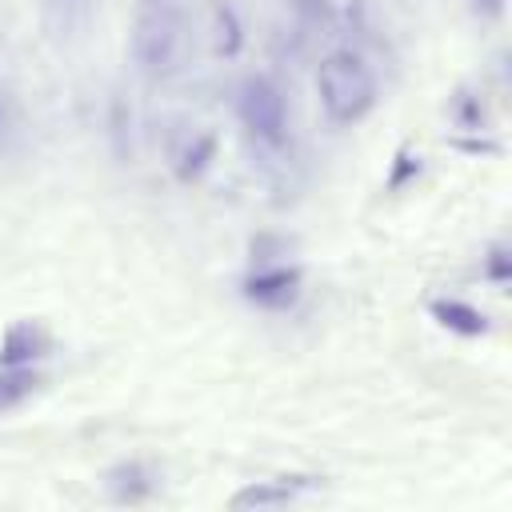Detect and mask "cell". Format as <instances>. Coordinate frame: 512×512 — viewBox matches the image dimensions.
<instances>
[{
    "instance_id": "obj_6",
    "label": "cell",
    "mask_w": 512,
    "mask_h": 512,
    "mask_svg": "<svg viewBox=\"0 0 512 512\" xmlns=\"http://www.w3.org/2000/svg\"><path fill=\"white\" fill-rule=\"evenodd\" d=\"M44 348H48L44 328H40V324H32V320H20V324H12V328H8V336H4V344H0V368L32 364V360H40V356H44Z\"/></svg>"
},
{
    "instance_id": "obj_13",
    "label": "cell",
    "mask_w": 512,
    "mask_h": 512,
    "mask_svg": "<svg viewBox=\"0 0 512 512\" xmlns=\"http://www.w3.org/2000/svg\"><path fill=\"white\" fill-rule=\"evenodd\" d=\"M296 12H300L304 20H320V16L328 12V0H296Z\"/></svg>"
},
{
    "instance_id": "obj_9",
    "label": "cell",
    "mask_w": 512,
    "mask_h": 512,
    "mask_svg": "<svg viewBox=\"0 0 512 512\" xmlns=\"http://www.w3.org/2000/svg\"><path fill=\"white\" fill-rule=\"evenodd\" d=\"M36 384H40V376H36V368H32V364L0 368V412H4V408H12V404H20L24 396H32V392H36Z\"/></svg>"
},
{
    "instance_id": "obj_2",
    "label": "cell",
    "mask_w": 512,
    "mask_h": 512,
    "mask_svg": "<svg viewBox=\"0 0 512 512\" xmlns=\"http://www.w3.org/2000/svg\"><path fill=\"white\" fill-rule=\"evenodd\" d=\"M180 48V4L176 0H140L132 24V56L148 76H160L176 64Z\"/></svg>"
},
{
    "instance_id": "obj_11",
    "label": "cell",
    "mask_w": 512,
    "mask_h": 512,
    "mask_svg": "<svg viewBox=\"0 0 512 512\" xmlns=\"http://www.w3.org/2000/svg\"><path fill=\"white\" fill-rule=\"evenodd\" d=\"M208 156H212V136H200V140H196V148H188V152H184V160H180V168H176V172H180V180H192V176L204 168V160H208Z\"/></svg>"
},
{
    "instance_id": "obj_3",
    "label": "cell",
    "mask_w": 512,
    "mask_h": 512,
    "mask_svg": "<svg viewBox=\"0 0 512 512\" xmlns=\"http://www.w3.org/2000/svg\"><path fill=\"white\" fill-rule=\"evenodd\" d=\"M240 120L244 128L260 140V144H284V128H288V108H284V96L280 88L268 80V76H248L240 84Z\"/></svg>"
},
{
    "instance_id": "obj_12",
    "label": "cell",
    "mask_w": 512,
    "mask_h": 512,
    "mask_svg": "<svg viewBox=\"0 0 512 512\" xmlns=\"http://www.w3.org/2000/svg\"><path fill=\"white\" fill-rule=\"evenodd\" d=\"M484 272H488L496 284H504V280L512 276V260H508V252H504V248H492L488 260H484Z\"/></svg>"
},
{
    "instance_id": "obj_10",
    "label": "cell",
    "mask_w": 512,
    "mask_h": 512,
    "mask_svg": "<svg viewBox=\"0 0 512 512\" xmlns=\"http://www.w3.org/2000/svg\"><path fill=\"white\" fill-rule=\"evenodd\" d=\"M216 24H220V52L236 56L240 52V24H236V12L228 4H216Z\"/></svg>"
},
{
    "instance_id": "obj_14",
    "label": "cell",
    "mask_w": 512,
    "mask_h": 512,
    "mask_svg": "<svg viewBox=\"0 0 512 512\" xmlns=\"http://www.w3.org/2000/svg\"><path fill=\"white\" fill-rule=\"evenodd\" d=\"M472 12L484 16V20H496L504 12V0H472Z\"/></svg>"
},
{
    "instance_id": "obj_8",
    "label": "cell",
    "mask_w": 512,
    "mask_h": 512,
    "mask_svg": "<svg viewBox=\"0 0 512 512\" xmlns=\"http://www.w3.org/2000/svg\"><path fill=\"white\" fill-rule=\"evenodd\" d=\"M432 312H436V320H440L444 328L464 332V336H480V332L488 328L484 312H476L472 304H460V300H436V304H432Z\"/></svg>"
},
{
    "instance_id": "obj_7",
    "label": "cell",
    "mask_w": 512,
    "mask_h": 512,
    "mask_svg": "<svg viewBox=\"0 0 512 512\" xmlns=\"http://www.w3.org/2000/svg\"><path fill=\"white\" fill-rule=\"evenodd\" d=\"M152 488H156V476L140 460H128V464H120V468L108 472V492L120 504H140V500L152 496Z\"/></svg>"
},
{
    "instance_id": "obj_15",
    "label": "cell",
    "mask_w": 512,
    "mask_h": 512,
    "mask_svg": "<svg viewBox=\"0 0 512 512\" xmlns=\"http://www.w3.org/2000/svg\"><path fill=\"white\" fill-rule=\"evenodd\" d=\"M8 124H12V120H8V104L0 100V136H8Z\"/></svg>"
},
{
    "instance_id": "obj_4",
    "label": "cell",
    "mask_w": 512,
    "mask_h": 512,
    "mask_svg": "<svg viewBox=\"0 0 512 512\" xmlns=\"http://www.w3.org/2000/svg\"><path fill=\"white\" fill-rule=\"evenodd\" d=\"M300 288V268H260L256 276L244 280V296L260 308H284L296 300Z\"/></svg>"
},
{
    "instance_id": "obj_1",
    "label": "cell",
    "mask_w": 512,
    "mask_h": 512,
    "mask_svg": "<svg viewBox=\"0 0 512 512\" xmlns=\"http://www.w3.org/2000/svg\"><path fill=\"white\" fill-rule=\"evenodd\" d=\"M316 92H320V104L332 124H356L376 104V80H372L368 64L348 48L324 56V64L316 72Z\"/></svg>"
},
{
    "instance_id": "obj_5",
    "label": "cell",
    "mask_w": 512,
    "mask_h": 512,
    "mask_svg": "<svg viewBox=\"0 0 512 512\" xmlns=\"http://www.w3.org/2000/svg\"><path fill=\"white\" fill-rule=\"evenodd\" d=\"M304 488H312V476H276V480H256V484H244L228 504H232V508H280V504H292Z\"/></svg>"
}]
</instances>
